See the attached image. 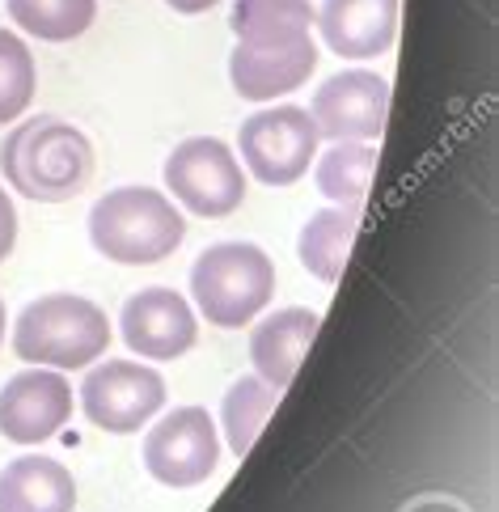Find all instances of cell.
Here are the masks:
<instances>
[{
    "label": "cell",
    "mask_w": 499,
    "mask_h": 512,
    "mask_svg": "<svg viewBox=\"0 0 499 512\" xmlns=\"http://www.w3.org/2000/svg\"><path fill=\"white\" fill-rule=\"evenodd\" d=\"M229 26L237 43L250 51H275L309 39L313 5L309 0H233Z\"/></svg>",
    "instance_id": "cell-16"
},
{
    "label": "cell",
    "mask_w": 499,
    "mask_h": 512,
    "mask_svg": "<svg viewBox=\"0 0 499 512\" xmlns=\"http://www.w3.org/2000/svg\"><path fill=\"white\" fill-rule=\"evenodd\" d=\"M17 30L43 43H72L94 26L98 0H5Z\"/></svg>",
    "instance_id": "cell-19"
},
{
    "label": "cell",
    "mask_w": 499,
    "mask_h": 512,
    "mask_svg": "<svg viewBox=\"0 0 499 512\" xmlns=\"http://www.w3.org/2000/svg\"><path fill=\"white\" fill-rule=\"evenodd\" d=\"M377 149L364 140H339L335 149L318 157V191L335 208H364V195L373 187Z\"/></svg>",
    "instance_id": "cell-18"
},
{
    "label": "cell",
    "mask_w": 499,
    "mask_h": 512,
    "mask_svg": "<svg viewBox=\"0 0 499 512\" xmlns=\"http://www.w3.org/2000/svg\"><path fill=\"white\" fill-rule=\"evenodd\" d=\"M318 123L301 106H267L242 123L237 149H242L246 170L267 182V187H292L301 182L318 157Z\"/></svg>",
    "instance_id": "cell-6"
},
{
    "label": "cell",
    "mask_w": 499,
    "mask_h": 512,
    "mask_svg": "<svg viewBox=\"0 0 499 512\" xmlns=\"http://www.w3.org/2000/svg\"><path fill=\"white\" fill-rule=\"evenodd\" d=\"M119 331H123V343L144 360H178L195 347L199 322H195V309L174 288H140L123 305Z\"/></svg>",
    "instance_id": "cell-11"
},
{
    "label": "cell",
    "mask_w": 499,
    "mask_h": 512,
    "mask_svg": "<svg viewBox=\"0 0 499 512\" xmlns=\"http://www.w3.org/2000/svg\"><path fill=\"white\" fill-rule=\"evenodd\" d=\"M0 170L22 199L64 204L94 178V144L64 119H26L0 144Z\"/></svg>",
    "instance_id": "cell-1"
},
{
    "label": "cell",
    "mask_w": 499,
    "mask_h": 512,
    "mask_svg": "<svg viewBox=\"0 0 499 512\" xmlns=\"http://www.w3.org/2000/svg\"><path fill=\"white\" fill-rule=\"evenodd\" d=\"M13 246H17V208L5 195V187H0V263L13 254Z\"/></svg>",
    "instance_id": "cell-22"
},
{
    "label": "cell",
    "mask_w": 499,
    "mask_h": 512,
    "mask_svg": "<svg viewBox=\"0 0 499 512\" xmlns=\"http://www.w3.org/2000/svg\"><path fill=\"white\" fill-rule=\"evenodd\" d=\"M322 331V318L313 309H275L263 322L254 326L250 335V364H254V377H263L267 386L275 390H288L292 377H297L301 360L309 352V343L318 339Z\"/></svg>",
    "instance_id": "cell-14"
},
{
    "label": "cell",
    "mask_w": 499,
    "mask_h": 512,
    "mask_svg": "<svg viewBox=\"0 0 499 512\" xmlns=\"http://www.w3.org/2000/svg\"><path fill=\"white\" fill-rule=\"evenodd\" d=\"M191 297L220 331L254 322L275 297V263L250 242L208 246L191 267Z\"/></svg>",
    "instance_id": "cell-4"
},
{
    "label": "cell",
    "mask_w": 499,
    "mask_h": 512,
    "mask_svg": "<svg viewBox=\"0 0 499 512\" xmlns=\"http://www.w3.org/2000/svg\"><path fill=\"white\" fill-rule=\"evenodd\" d=\"M77 483L55 457H13L0 470V512H72Z\"/></svg>",
    "instance_id": "cell-15"
},
{
    "label": "cell",
    "mask_w": 499,
    "mask_h": 512,
    "mask_svg": "<svg viewBox=\"0 0 499 512\" xmlns=\"http://www.w3.org/2000/svg\"><path fill=\"white\" fill-rule=\"evenodd\" d=\"M0 343H5V305H0Z\"/></svg>",
    "instance_id": "cell-24"
},
{
    "label": "cell",
    "mask_w": 499,
    "mask_h": 512,
    "mask_svg": "<svg viewBox=\"0 0 499 512\" xmlns=\"http://www.w3.org/2000/svg\"><path fill=\"white\" fill-rule=\"evenodd\" d=\"M182 237H187V221L178 204L153 187L106 191L89 212V242L119 267H149L170 259Z\"/></svg>",
    "instance_id": "cell-2"
},
{
    "label": "cell",
    "mask_w": 499,
    "mask_h": 512,
    "mask_svg": "<svg viewBox=\"0 0 499 512\" xmlns=\"http://www.w3.org/2000/svg\"><path fill=\"white\" fill-rule=\"evenodd\" d=\"M313 68H318V43H313V34L301 43L275 47V51H250L237 43L229 56V81L246 102H271V98H284L292 89H301Z\"/></svg>",
    "instance_id": "cell-13"
},
{
    "label": "cell",
    "mask_w": 499,
    "mask_h": 512,
    "mask_svg": "<svg viewBox=\"0 0 499 512\" xmlns=\"http://www.w3.org/2000/svg\"><path fill=\"white\" fill-rule=\"evenodd\" d=\"M174 13H208V9H216L220 0H165Z\"/></svg>",
    "instance_id": "cell-23"
},
{
    "label": "cell",
    "mask_w": 499,
    "mask_h": 512,
    "mask_svg": "<svg viewBox=\"0 0 499 512\" xmlns=\"http://www.w3.org/2000/svg\"><path fill=\"white\" fill-rule=\"evenodd\" d=\"M356 229H360V208H322V212L309 216L305 229H301L297 254H301V263L313 280H322V284L343 280Z\"/></svg>",
    "instance_id": "cell-17"
},
{
    "label": "cell",
    "mask_w": 499,
    "mask_h": 512,
    "mask_svg": "<svg viewBox=\"0 0 499 512\" xmlns=\"http://www.w3.org/2000/svg\"><path fill=\"white\" fill-rule=\"evenodd\" d=\"M385 115H390V81L368 68H347L322 81L309 111V119L318 123V136L335 144L339 140L373 144L385 132Z\"/></svg>",
    "instance_id": "cell-9"
},
{
    "label": "cell",
    "mask_w": 499,
    "mask_h": 512,
    "mask_svg": "<svg viewBox=\"0 0 499 512\" xmlns=\"http://www.w3.org/2000/svg\"><path fill=\"white\" fill-rule=\"evenodd\" d=\"M220 462V436L203 407H174L144 436V470L161 487H199Z\"/></svg>",
    "instance_id": "cell-8"
},
{
    "label": "cell",
    "mask_w": 499,
    "mask_h": 512,
    "mask_svg": "<svg viewBox=\"0 0 499 512\" xmlns=\"http://www.w3.org/2000/svg\"><path fill=\"white\" fill-rule=\"evenodd\" d=\"M280 407V390L267 386L263 377H237L225 402H220V415H225V441L229 449L242 457L250 453V445L258 441V432H263V424L271 419V411Z\"/></svg>",
    "instance_id": "cell-20"
},
{
    "label": "cell",
    "mask_w": 499,
    "mask_h": 512,
    "mask_svg": "<svg viewBox=\"0 0 499 512\" xmlns=\"http://www.w3.org/2000/svg\"><path fill=\"white\" fill-rule=\"evenodd\" d=\"M110 343L106 314L72 292L30 301L13 322V352L39 369H89Z\"/></svg>",
    "instance_id": "cell-3"
},
{
    "label": "cell",
    "mask_w": 499,
    "mask_h": 512,
    "mask_svg": "<svg viewBox=\"0 0 499 512\" xmlns=\"http://www.w3.org/2000/svg\"><path fill=\"white\" fill-rule=\"evenodd\" d=\"M165 187H170L174 204L203 216V221H220L233 216L246 204V170L233 157L225 140L191 136L165 157Z\"/></svg>",
    "instance_id": "cell-5"
},
{
    "label": "cell",
    "mask_w": 499,
    "mask_h": 512,
    "mask_svg": "<svg viewBox=\"0 0 499 512\" xmlns=\"http://www.w3.org/2000/svg\"><path fill=\"white\" fill-rule=\"evenodd\" d=\"M165 407V381L140 360H106L94 364L81 381V411L102 432H140Z\"/></svg>",
    "instance_id": "cell-7"
},
{
    "label": "cell",
    "mask_w": 499,
    "mask_h": 512,
    "mask_svg": "<svg viewBox=\"0 0 499 512\" xmlns=\"http://www.w3.org/2000/svg\"><path fill=\"white\" fill-rule=\"evenodd\" d=\"M72 419V386L60 369H26L0 390V436L13 445H39Z\"/></svg>",
    "instance_id": "cell-10"
},
{
    "label": "cell",
    "mask_w": 499,
    "mask_h": 512,
    "mask_svg": "<svg viewBox=\"0 0 499 512\" xmlns=\"http://www.w3.org/2000/svg\"><path fill=\"white\" fill-rule=\"evenodd\" d=\"M322 43L343 60H377L398 39V0H322Z\"/></svg>",
    "instance_id": "cell-12"
},
{
    "label": "cell",
    "mask_w": 499,
    "mask_h": 512,
    "mask_svg": "<svg viewBox=\"0 0 499 512\" xmlns=\"http://www.w3.org/2000/svg\"><path fill=\"white\" fill-rule=\"evenodd\" d=\"M39 89V68H34L30 47L17 34L0 30V123H13L34 102Z\"/></svg>",
    "instance_id": "cell-21"
}]
</instances>
